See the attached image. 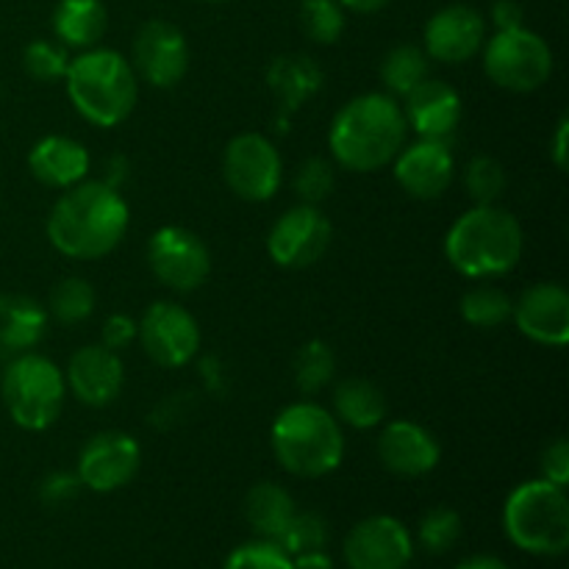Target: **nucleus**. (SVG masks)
Here are the masks:
<instances>
[{"instance_id":"nucleus-6","label":"nucleus","mask_w":569,"mask_h":569,"mask_svg":"<svg viewBox=\"0 0 569 569\" xmlns=\"http://www.w3.org/2000/svg\"><path fill=\"white\" fill-rule=\"evenodd\" d=\"M503 528L511 542L531 556L567 553L569 500L567 489L537 478L520 483L503 506Z\"/></svg>"},{"instance_id":"nucleus-34","label":"nucleus","mask_w":569,"mask_h":569,"mask_svg":"<svg viewBox=\"0 0 569 569\" xmlns=\"http://www.w3.org/2000/svg\"><path fill=\"white\" fill-rule=\"evenodd\" d=\"M465 189L476 206L498 203L506 189V170L492 156H476L465 167Z\"/></svg>"},{"instance_id":"nucleus-37","label":"nucleus","mask_w":569,"mask_h":569,"mask_svg":"<svg viewBox=\"0 0 569 569\" xmlns=\"http://www.w3.org/2000/svg\"><path fill=\"white\" fill-rule=\"evenodd\" d=\"M333 183H337V176H333L331 161L320 159H306L303 164L298 167V176H295V192L300 194V200L309 206H320L322 200H328V194L333 192Z\"/></svg>"},{"instance_id":"nucleus-32","label":"nucleus","mask_w":569,"mask_h":569,"mask_svg":"<svg viewBox=\"0 0 569 569\" xmlns=\"http://www.w3.org/2000/svg\"><path fill=\"white\" fill-rule=\"evenodd\" d=\"M300 28L317 44H333L345 31V9L339 0H303Z\"/></svg>"},{"instance_id":"nucleus-45","label":"nucleus","mask_w":569,"mask_h":569,"mask_svg":"<svg viewBox=\"0 0 569 569\" xmlns=\"http://www.w3.org/2000/svg\"><path fill=\"white\" fill-rule=\"evenodd\" d=\"M392 0H339V6L348 11H356V14H376V11L387 9Z\"/></svg>"},{"instance_id":"nucleus-46","label":"nucleus","mask_w":569,"mask_h":569,"mask_svg":"<svg viewBox=\"0 0 569 569\" xmlns=\"http://www.w3.org/2000/svg\"><path fill=\"white\" fill-rule=\"evenodd\" d=\"M456 569H509V567H506L500 559H495V556H472V559L461 561Z\"/></svg>"},{"instance_id":"nucleus-9","label":"nucleus","mask_w":569,"mask_h":569,"mask_svg":"<svg viewBox=\"0 0 569 569\" xmlns=\"http://www.w3.org/2000/svg\"><path fill=\"white\" fill-rule=\"evenodd\" d=\"M222 176L237 198L248 203H264L276 198L281 187V153L261 133H239L228 142L226 156H222Z\"/></svg>"},{"instance_id":"nucleus-23","label":"nucleus","mask_w":569,"mask_h":569,"mask_svg":"<svg viewBox=\"0 0 569 569\" xmlns=\"http://www.w3.org/2000/svg\"><path fill=\"white\" fill-rule=\"evenodd\" d=\"M48 331V311L28 295H0V350L28 353Z\"/></svg>"},{"instance_id":"nucleus-42","label":"nucleus","mask_w":569,"mask_h":569,"mask_svg":"<svg viewBox=\"0 0 569 569\" xmlns=\"http://www.w3.org/2000/svg\"><path fill=\"white\" fill-rule=\"evenodd\" d=\"M522 6L517 0H495L492 6V22L498 31H511V28L522 26Z\"/></svg>"},{"instance_id":"nucleus-47","label":"nucleus","mask_w":569,"mask_h":569,"mask_svg":"<svg viewBox=\"0 0 569 569\" xmlns=\"http://www.w3.org/2000/svg\"><path fill=\"white\" fill-rule=\"evenodd\" d=\"M206 3H226V0H206Z\"/></svg>"},{"instance_id":"nucleus-40","label":"nucleus","mask_w":569,"mask_h":569,"mask_svg":"<svg viewBox=\"0 0 569 569\" xmlns=\"http://www.w3.org/2000/svg\"><path fill=\"white\" fill-rule=\"evenodd\" d=\"M542 478L545 481L565 487L569 483V445L567 439H556L542 453Z\"/></svg>"},{"instance_id":"nucleus-43","label":"nucleus","mask_w":569,"mask_h":569,"mask_svg":"<svg viewBox=\"0 0 569 569\" xmlns=\"http://www.w3.org/2000/svg\"><path fill=\"white\" fill-rule=\"evenodd\" d=\"M567 133H569V120H567V117H561V122H559V126H556V133H553V150H550V156H553L556 167H559L561 172H565L567 164H569Z\"/></svg>"},{"instance_id":"nucleus-7","label":"nucleus","mask_w":569,"mask_h":569,"mask_svg":"<svg viewBox=\"0 0 569 569\" xmlns=\"http://www.w3.org/2000/svg\"><path fill=\"white\" fill-rule=\"evenodd\" d=\"M6 411L26 431H44L64 409V372L39 353H20L9 361L0 381Z\"/></svg>"},{"instance_id":"nucleus-10","label":"nucleus","mask_w":569,"mask_h":569,"mask_svg":"<svg viewBox=\"0 0 569 569\" xmlns=\"http://www.w3.org/2000/svg\"><path fill=\"white\" fill-rule=\"evenodd\" d=\"M148 264L172 292H194L209 278L211 256L198 233L181 226H164L150 237Z\"/></svg>"},{"instance_id":"nucleus-33","label":"nucleus","mask_w":569,"mask_h":569,"mask_svg":"<svg viewBox=\"0 0 569 569\" xmlns=\"http://www.w3.org/2000/svg\"><path fill=\"white\" fill-rule=\"evenodd\" d=\"M420 545L433 556H442L456 548L461 539V517L459 511L448 509V506H433L422 515L420 528H417Z\"/></svg>"},{"instance_id":"nucleus-2","label":"nucleus","mask_w":569,"mask_h":569,"mask_svg":"<svg viewBox=\"0 0 569 569\" xmlns=\"http://www.w3.org/2000/svg\"><path fill=\"white\" fill-rule=\"evenodd\" d=\"M409 126L392 94H359L337 111L328 133V148L337 164L350 172H376L403 150Z\"/></svg>"},{"instance_id":"nucleus-39","label":"nucleus","mask_w":569,"mask_h":569,"mask_svg":"<svg viewBox=\"0 0 569 569\" xmlns=\"http://www.w3.org/2000/svg\"><path fill=\"white\" fill-rule=\"evenodd\" d=\"M81 489L83 483L76 472H50V476H44L42 483H39V500H42L44 506H50V509H56V506L72 503Z\"/></svg>"},{"instance_id":"nucleus-29","label":"nucleus","mask_w":569,"mask_h":569,"mask_svg":"<svg viewBox=\"0 0 569 569\" xmlns=\"http://www.w3.org/2000/svg\"><path fill=\"white\" fill-rule=\"evenodd\" d=\"M94 311V289L83 278H64L56 283L48 300V317H53L61 326H78L89 320Z\"/></svg>"},{"instance_id":"nucleus-30","label":"nucleus","mask_w":569,"mask_h":569,"mask_svg":"<svg viewBox=\"0 0 569 569\" xmlns=\"http://www.w3.org/2000/svg\"><path fill=\"white\" fill-rule=\"evenodd\" d=\"M333 372H337V359L322 339H311L295 356V387L303 395H317L326 389Z\"/></svg>"},{"instance_id":"nucleus-17","label":"nucleus","mask_w":569,"mask_h":569,"mask_svg":"<svg viewBox=\"0 0 569 569\" xmlns=\"http://www.w3.org/2000/svg\"><path fill=\"white\" fill-rule=\"evenodd\" d=\"M395 181L415 200H437L450 189L456 176V161L448 142L439 139H417L403 144L392 161Z\"/></svg>"},{"instance_id":"nucleus-15","label":"nucleus","mask_w":569,"mask_h":569,"mask_svg":"<svg viewBox=\"0 0 569 569\" xmlns=\"http://www.w3.org/2000/svg\"><path fill=\"white\" fill-rule=\"evenodd\" d=\"M415 556L409 528L387 515L367 517L345 539L350 569H406Z\"/></svg>"},{"instance_id":"nucleus-27","label":"nucleus","mask_w":569,"mask_h":569,"mask_svg":"<svg viewBox=\"0 0 569 569\" xmlns=\"http://www.w3.org/2000/svg\"><path fill=\"white\" fill-rule=\"evenodd\" d=\"M295 500L278 483L264 481L256 483L253 489L244 498V517H248V526L259 533L261 539H270L276 542L283 533V528L289 526V520L295 517Z\"/></svg>"},{"instance_id":"nucleus-41","label":"nucleus","mask_w":569,"mask_h":569,"mask_svg":"<svg viewBox=\"0 0 569 569\" xmlns=\"http://www.w3.org/2000/svg\"><path fill=\"white\" fill-rule=\"evenodd\" d=\"M100 339H103V348L114 350V353H120L122 348H128V345L137 339V320H131L128 315H111L109 320L103 322V333H100Z\"/></svg>"},{"instance_id":"nucleus-28","label":"nucleus","mask_w":569,"mask_h":569,"mask_svg":"<svg viewBox=\"0 0 569 569\" xmlns=\"http://www.w3.org/2000/svg\"><path fill=\"white\" fill-rule=\"evenodd\" d=\"M431 70V59L422 48L417 44H398V48L389 50L381 61V81L398 98H406L411 89L420 87Z\"/></svg>"},{"instance_id":"nucleus-8","label":"nucleus","mask_w":569,"mask_h":569,"mask_svg":"<svg viewBox=\"0 0 569 569\" xmlns=\"http://www.w3.org/2000/svg\"><path fill=\"white\" fill-rule=\"evenodd\" d=\"M553 50L531 28L498 31L483 42V70L506 92H537L553 76Z\"/></svg>"},{"instance_id":"nucleus-26","label":"nucleus","mask_w":569,"mask_h":569,"mask_svg":"<svg viewBox=\"0 0 569 569\" xmlns=\"http://www.w3.org/2000/svg\"><path fill=\"white\" fill-rule=\"evenodd\" d=\"M333 411L342 426L367 431V428L381 426L387 417V395L367 378H348L333 392Z\"/></svg>"},{"instance_id":"nucleus-4","label":"nucleus","mask_w":569,"mask_h":569,"mask_svg":"<svg viewBox=\"0 0 569 569\" xmlns=\"http://www.w3.org/2000/svg\"><path fill=\"white\" fill-rule=\"evenodd\" d=\"M67 98L78 114L98 128L128 120L139 98V78L126 56L109 48L81 50L67 67Z\"/></svg>"},{"instance_id":"nucleus-13","label":"nucleus","mask_w":569,"mask_h":569,"mask_svg":"<svg viewBox=\"0 0 569 569\" xmlns=\"http://www.w3.org/2000/svg\"><path fill=\"white\" fill-rule=\"evenodd\" d=\"M133 72L156 89H172L189 70V42L167 20L144 22L133 39Z\"/></svg>"},{"instance_id":"nucleus-25","label":"nucleus","mask_w":569,"mask_h":569,"mask_svg":"<svg viewBox=\"0 0 569 569\" xmlns=\"http://www.w3.org/2000/svg\"><path fill=\"white\" fill-rule=\"evenodd\" d=\"M109 11L103 0H59L53 9V33L64 48L89 50L103 39Z\"/></svg>"},{"instance_id":"nucleus-35","label":"nucleus","mask_w":569,"mask_h":569,"mask_svg":"<svg viewBox=\"0 0 569 569\" xmlns=\"http://www.w3.org/2000/svg\"><path fill=\"white\" fill-rule=\"evenodd\" d=\"M281 545L283 553L300 556L311 553V550H326L328 542V522L322 520L315 511H295V517L289 520V526L283 528L281 537L276 539Z\"/></svg>"},{"instance_id":"nucleus-1","label":"nucleus","mask_w":569,"mask_h":569,"mask_svg":"<svg viewBox=\"0 0 569 569\" xmlns=\"http://www.w3.org/2000/svg\"><path fill=\"white\" fill-rule=\"evenodd\" d=\"M126 198L109 181H81L64 189L48 217V239L70 259H103L126 237Z\"/></svg>"},{"instance_id":"nucleus-31","label":"nucleus","mask_w":569,"mask_h":569,"mask_svg":"<svg viewBox=\"0 0 569 569\" xmlns=\"http://www.w3.org/2000/svg\"><path fill=\"white\" fill-rule=\"evenodd\" d=\"M515 300L498 287H472L461 298V317L476 328H498L511 320Z\"/></svg>"},{"instance_id":"nucleus-16","label":"nucleus","mask_w":569,"mask_h":569,"mask_svg":"<svg viewBox=\"0 0 569 569\" xmlns=\"http://www.w3.org/2000/svg\"><path fill=\"white\" fill-rule=\"evenodd\" d=\"M487 42V20L467 3H450L426 22V53L442 64L476 59Z\"/></svg>"},{"instance_id":"nucleus-11","label":"nucleus","mask_w":569,"mask_h":569,"mask_svg":"<svg viewBox=\"0 0 569 569\" xmlns=\"http://www.w3.org/2000/svg\"><path fill=\"white\" fill-rule=\"evenodd\" d=\"M137 339L144 353L167 370L189 365L200 350L198 320L170 300H159L144 311L137 322Z\"/></svg>"},{"instance_id":"nucleus-18","label":"nucleus","mask_w":569,"mask_h":569,"mask_svg":"<svg viewBox=\"0 0 569 569\" xmlns=\"http://www.w3.org/2000/svg\"><path fill=\"white\" fill-rule=\"evenodd\" d=\"M511 320L531 342L565 348L569 342V292L561 283H533L515 300Z\"/></svg>"},{"instance_id":"nucleus-36","label":"nucleus","mask_w":569,"mask_h":569,"mask_svg":"<svg viewBox=\"0 0 569 569\" xmlns=\"http://www.w3.org/2000/svg\"><path fill=\"white\" fill-rule=\"evenodd\" d=\"M22 67H26V72L33 78V81L53 83L67 76L70 56H67V48L61 42L37 39V42L28 44L26 53H22Z\"/></svg>"},{"instance_id":"nucleus-24","label":"nucleus","mask_w":569,"mask_h":569,"mask_svg":"<svg viewBox=\"0 0 569 569\" xmlns=\"http://www.w3.org/2000/svg\"><path fill=\"white\" fill-rule=\"evenodd\" d=\"M267 83L283 111H298L306 100L320 92L322 70L315 59L303 53L278 56L267 70Z\"/></svg>"},{"instance_id":"nucleus-21","label":"nucleus","mask_w":569,"mask_h":569,"mask_svg":"<svg viewBox=\"0 0 569 569\" xmlns=\"http://www.w3.org/2000/svg\"><path fill=\"white\" fill-rule=\"evenodd\" d=\"M400 106L406 126L420 139H445L459 128L461 122V94L450 83L439 78H426L417 89L406 94Z\"/></svg>"},{"instance_id":"nucleus-38","label":"nucleus","mask_w":569,"mask_h":569,"mask_svg":"<svg viewBox=\"0 0 569 569\" xmlns=\"http://www.w3.org/2000/svg\"><path fill=\"white\" fill-rule=\"evenodd\" d=\"M222 569H292V556L283 553L278 542L259 539L233 550Z\"/></svg>"},{"instance_id":"nucleus-20","label":"nucleus","mask_w":569,"mask_h":569,"mask_svg":"<svg viewBox=\"0 0 569 569\" xmlns=\"http://www.w3.org/2000/svg\"><path fill=\"white\" fill-rule=\"evenodd\" d=\"M378 459L392 476L422 478L437 470L442 450L428 428L411 420H395L378 437Z\"/></svg>"},{"instance_id":"nucleus-19","label":"nucleus","mask_w":569,"mask_h":569,"mask_svg":"<svg viewBox=\"0 0 569 569\" xmlns=\"http://www.w3.org/2000/svg\"><path fill=\"white\" fill-rule=\"evenodd\" d=\"M122 381H126V367L120 353L103 345H87L78 350L64 372L67 389L92 409L114 403L117 395L122 392Z\"/></svg>"},{"instance_id":"nucleus-14","label":"nucleus","mask_w":569,"mask_h":569,"mask_svg":"<svg viewBox=\"0 0 569 569\" xmlns=\"http://www.w3.org/2000/svg\"><path fill=\"white\" fill-rule=\"evenodd\" d=\"M142 465V448L122 431L94 433L78 456L76 476L92 492L109 495L133 481Z\"/></svg>"},{"instance_id":"nucleus-3","label":"nucleus","mask_w":569,"mask_h":569,"mask_svg":"<svg viewBox=\"0 0 569 569\" xmlns=\"http://www.w3.org/2000/svg\"><path fill=\"white\" fill-rule=\"evenodd\" d=\"M526 233L511 211L492 206H472L450 226L445 256L450 267L467 278H498L515 270L522 259Z\"/></svg>"},{"instance_id":"nucleus-12","label":"nucleus","mask_w":569,"mask_h":569,"mask_svg":"<svg viewBox=\"0 0 569 569\" xmlns=\"http://www.w3.org/2000/svg\"><path fill=\"white\" fill-rule=\"evenodd\" d=\"M333 228L320 206L300 203L276 220L267 237V250L278 267L303 270L320 261L331 248Z\"/></svg>"},{"instance_id":"nucleus-5","label":"nucleus","mask_w":569,"mask_h":569,"mask_svg":"<svg viewBox=\"0 0 569 569\" xmlns=\"http://www.w3.org/2000/svg\"><path fill=\"white\" fill-rule=\"evenodd\" d=\"M272 453L289 476H331L345 459L342 422L320 403L287 406L272 422Z\"/></svg>"},{"instance_id":"nucleus-22","label":"nucleus","mask_w":569,"mask_h":569,"mask_svg":"<svg viewBox=\"0 0 569 569\" xmlns=\"http://www.w3.org/2000/svg\"><path fill=\"white\" fill-rule=\"evenodd\" d=\"M92 167L89 150L72 137H44L28 153V170L39 183L53 189H70L76 183L87 181V172Z\"/></svg>"},{"instance_id":"nucleus-44","label":"nucleus","mask_w":569,"mask_h":569,"mask_svg":"<svg viewBox=\"0 0 569 569\" xmlns=\"http://www.w3.org/2000/svg\"><path fill=\"white\" fill-rule=\"evenodd\" d=\"M292 569H333V561L326 550H311V553L292 556Z\"/></svg>"}]
</instances>
